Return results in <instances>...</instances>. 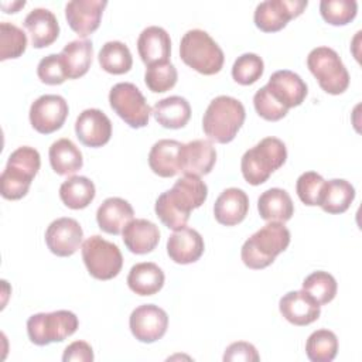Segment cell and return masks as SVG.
<instances>
[{"instance_id": "obj_1", "label": "cell", "mask_w": 362, "mask_h": 362, "mask_svg": "<svg viewBox=\"0 0 362 362\" xmlns=\"http://www.w3.org/2000/svg\"><path fill=\"white\" fill-rule=\"evenodd\" d=\"M208 197L206 184L197 175L184 174L173 188L164 191L154 205L156 215L173 230L187 225L192 209L199 208Z\"/></svg>"}, {"instance_id": "obj_2", "label": "cell", "mask_w": 362, "mask_h": 362, "mask_svg": "<svg viewBox=\"0 0 362 362\" xmlns=\"http://www.w3.org/2000/svg\"><path fill=\"white\" fill-rule=\"evenodd\" d=\"M290 245V230L281 222H269L256 230L242 246L240 257L253 270L264 269Z\"/></svg>"}, {"instance_id": "obj_3", "label": "cell", "mask_w": 362, "mask_h": 362, "mask_svg": "<svg viewBox=\"0 0 362 362\" xmlns=\"http://www.w3.org/2000/svg\"><path fill=\"white\" fill-rule=\"evenodd\" d=\"M246 117L245 106L232 96L212 99L202 117V129L209 140L225 144L235 139Z\"/></svg>"}, {"instance_id": "obj_4", "label": "cell", "mask_w": 362, "mask_h": 362, "mask_svg": "<svg viewBox=\"0 0 362 362\" xmlns=\"http://www.w3.org/2000/svg\"><path fill=\"white\" fill-rule=\"evenodd\" d=\"M286 144L277 137H264L242 156L240 170L243 178L250 185H260L286 163Z\"/></svg>"}, {"instance_id": "obj_5", "label": "cell", "mask_w": 362, "mask_h": 362, "mask_svg": "<svg viewBox=\"0 0 362 362\" xmlns=\"http://www.w3.org/2000/svg\"><path fill=\"white\" fill-rule=\"evenodd\" d=\"M41 165L40 153L30 146L16 148L7 160L6 168L0 175L1 195L6 199L23 198L37 175Z\"/></svg>"}, {"instance_id": "obj_6", "label": "cell", "mask_w": 362, "mask_h": 362, "mask_svg": "<svg viewBox=\"0 0 362 362\" xmlns=\"http://www.w3.org/2000/svg\"><path fill=\"white\" fill-rule=\"evenodd\" d=\"M181 59L202 75L218 74L225 61L222 48L204 30H188L180 42Z\"/></svg>"}, {"instance_id": "obj_7", "label": "cell", "mask_w": 362, "mask_h": 362, "mask_svg": "<svg viewBox=\"0 0 362 362\" xmlns=\"http://www.w3.org/2000/svg\"><path fill=\"white\" fill-rule=\"evenodd\" d=\"M307 66L318 81L322 90L329 95H339L349 85V74L337 54L329 47H317L307 57Z\"/></svg>"}, {"instance_id": "obj_8", "label": "cell", "mask_w": 362, "mask_h": 362, "mask_svg": "<svg viewBox=\"0 0 362 362\" xmlns=\"http://www.w3.org/2000/svg\"><path fill=\"white\" fill-rule=\"evenodd\" d=\"M78 317L68 310L38 313L28 318L27 334L33 344L44 346L51 342H62L76 332Z\"/></svg>"}, {"instance_id": "obj_9", "label": "cell", "mask_w": 362, "mask_h": 362, "mask_svg": "<svg viewBox=\"0 0 362 362\" xmlns=\"http://www.w3.org/2000/svg\"><path fill=\"white\" fill-rule=\"evenodd\" d=\"M82 259L89 274L98 280L116 277L123 266V256L117 245L99 235H93L82 243Z\"/></svg>"}, {"instance_id": "obj_10", "label": "cell", "mask_w": 362, "mask_h": 362, "mask_svg": "<svg viewBox=\"0 0 362 362\" xmlns=\"http://www.w3.org/2000/svg\"><path fill=\"white\" fill-rule=\"evenodd\" d=\"M109 103L130 127L140 129L148 124L151 109L134 83L119 82L113 85L109 92Z\"/></svg>"}, {"instance_id": "obj_11", "label": "cell", "mask_w": 362, "mask_h": 362, "mask_svg": "<svg viewBox=\"0 0 362 362\" xmlns=\"http://www.w3.org/2000/svg\"><path fill=\"white\" fill-rule=\"evenodd\" d=\"M307 0H266L256 6L253 20L264 33H276L298 17L307 7Z\"/></svg>"}, {"instance_id": "obj_12", "label": "cell", "mask_w": 362, "mask_h": 362, "mask_svg": "<svg viewBox=\"0 0 362 362\" xmlns=\"http://www.w3.org/2000/svg\"><path fill=\"white\" fill-rule=\"evenodd\" d=\"M68 103L59 95H42L30 106V123L42 134H49L62 127L68 116Z\"/></svg>"}, {"instance_id": "obj_13", "label": "cell", "mask_w": 362, "mask_h": 362, "mask_svg": "<svg viewBox=\"0 0 362 362\" xmlns=\"http://www.w3.org/2000/svg\"><path fill=\"white\" fill-rule=\"evenodd\" d=\"M129 327L137 341L151 344L164 337L168 327V315L158 305L143 304L132 311Z\"/></svg>"}, {"instance_id": "obj_14", "label": "cell", "mask_w": 362, "mask_h": 362, "mask_svg": "<svg viewBox=\"0 0 362 362\" xmlns=\"http://www.w3.org/2000/svg\"><path fill=\"white\" fill-rule=\"evenodd\" d=\"M83 230L74 218H58L49 223L45 230V243L48 249L61 257L72 256L82 243Z\"/></svg>"}, {"instance_id": "obj_15", "label": "cell", "mask_w": 362, "mask_h": 362, "mask_svg": "<svg viewBox=\"0 0 362 362\" xmlns=\"http://www.w3.org/2000/svg\"><path fill=\"white\" fill-rule=\"evenodd\" d=\"M106 6V0H72L65 6V18L79 37H88L98 30Z\"/></svg>"}, {"instance_id": "obj_16", "label": "cell", "mask_w": 362, "mask_h": 362, "mask_svg": "<svg viewBox=\"0 0 362 362\" xmlns=\"http://www.w3.org/2000/svg\"><path fill=\"white\" fill-rule=\"evenodd\" d=\"M79 141L88 147H102L112 136V122L100 109H85L75 122Z\"/></svg>"}, {"instance_id": "obj_17", "label": "cell", "mask_w": 362, "mask_h": 362, "mask_svg": "<svg viewBox=\"0 0 362 362\" xmlns=\"http://www.w3.org/2000/svg\"><path fill=\"white\" fill-rule=\"evenodd\" d=\"M266 88L270 95L287 109L301 105L308 93L307 85L300 75L288 69H280L272 74Z\"/></svg>"}, {"instance_id": "obj_18", "label": "cell", "mask_w": 362, "mask_h": 362, "mask_svg": "<svg viewBox=\"0 0 362 362\" xmlns=\"http://www.w3.org/2000/svg\"><path fill=\"white\" fill-rule=\"evenodd\" d=\"M216 161V150L209 140L197 139L181 146L180 171L191 175H206Z\"/></svg>"}, {"instance_id": "obj_19", "label": "cell", "mask_w": 362, "mask_h": 362, "mask_svg": "<svg viewBox=\"0 0 362 362\" xmlns=\"http://www.w3.org/2000/svg\"><path fill=\"white\" fill-rule=\"evenodd\" d=\"M279 308L288 322L298 327L314 322L321 314L320 304L304 290L286 293L279 301Z\"/></svg>"}, {"instance_id": "obj_20", "label": "cell", "mask_w": 362, "mask_h": 362, "mask_svg": "<svg viewBox=\"0 0 362 362\" xmlns=\"http://www.w3.org/2000/svg\"><path fill=\"white\" fill-rule=\"evenodd\" d=\"M204 239L192 228L182 226L174 230L167 240V253L170 259L178 264H189L197 262L204 253Z\"/></svg>"}, {"instance_id": "obj_21", "label": "cell", "mask_w": 362, "mask_h": 362, "mask_svg": "<svg viewBox=\"0 0 362 362\" xmlns=\"http://www.w3.org/2000/svg\"><path fill=\"white\" fill-rule=\"evenodd\" d=\"M137 51L147 66L168 62L171 54V40L168 33L158 25L144 28L137 38Z\"/></svg>"}, {"instance_id": "obj_22", "label": "cell", "mask_w": 362, "mask_h": 362, "mask_svg": "<svg viewBox=\"0 0 362 362\" xmlns=\"http://www.w3.org/2000/svg\"><path fill=\"white\" fill-rule=\"evenodd\" d=\"M249 211V198L240 188H226L216 198L214 205L215 219L225 226L240 223Z\"/></svg>"}, {"instance_id": "obj_23", "label": "cell", "mask_w": 362, "mask_h": 362, "mask_svg": "<svg viewBox=\"0 0 362 362\" xmlns=\"http://www.w3.org/2000/svg\"><path fill=\"white\" fill-rule=\"evenodd\" d=\"M24 27L28 30L34 48L51 45L59 35V24L52 11L48 8H33L24 18Z\"/></svg>"}, {"instance_id": "obj_24", "label": "cell", "mask_w": 362, "mask_h": 362, "mask_svg": "<svg viewBox=\"0 0 362 362\" xmlns=\"http://www.w3.org/2000/svg\"><path fill=\"white\" fill-rule=\"evenodd\" d=\"M133 206L123 198H106L96 211V222L99 228L110 235H119L124 226L133 221Z\"/></svg>"}, {"instance_id": "obj_25", "label": "cell", "mask_w": 362, "mask_h": 362, "mask_svg": "<svg viewBox=\"0 0 362 362\" xmlns=\"http://www.w3.org/2000/svg\"><path fill=\"white\" fill-rule=\"evenodd\" d=\"M126 247L136 255H146L156 249L160 240V230L148 219H133L122 230Z\"/></svg>"}, {"instance_id": "obj_26", "label": "cell", "mask_w": 362, "mask_h": 362, "mask_svg": "<svg viewBox=\"0 0 362 362\" xmlns=\"http://www.w3.org/2000/svg\"><path fill=\"white\" fill-rule=\"evenodd\" d=\"M182 143L171 139H163L153 144L148 153V165L154 174L168 178L180 171V156Z\"/></svg>"}, {"instance_id": "obj_27", "label": "cell", "mask_w": 362, "mask_h": 362, "mask_svg": "<svg viewBox=\"0 0 362 362\" xmlns=\"http://www.w3.org/2000/svg\"><path fill=\"white\" fill-rule=\"evenodd\" d=\"M257 211L260 218L267 222H287L294 214V204L286 189H266L257 199Z\"/></svg>"}, {"instance_id": "obj_28", "label": "cell", "mask_w": 362, "mask_h": 362, "mask_svg": "<svg viewBox=\"0 0 362 362\" xmlns=\"http://www.w3.org/2000/svg\"><path fill=\"white\" fill-rule=\"evenodd\" d=\"M164 272L153 262H141L132 266L127 274L129 288L139 296H153L164 286Z\"/></svg>"}, {"instance_id": "obj_29", "label": "cell", "mask_w": 362, "mask_h": 362, "mask_svg": "<svg viewBox=\"0 0 362 362\" xmlns=\"http://www.w3.org/2000/svg\"><path fill=\"white\" fill-rule=\"evenodd\" d=\"M151 113L163 127L181 129L191 117V106L185 98L174 95L156 102Z\"/></svg>"}, {"instance_id": "obj_30", "label": "cell", "mask_w": 362, "mask_h": 362, "mask_svg": "<svg viewBox=\"0 0 362 362\" xmlns=\"http://www.w3.org/2000/svg\"><path fill=\"white\" fill-rule=\"evenodd\" d=\"M49 164L58 175H72L83 165L81 150L69 139H58L48 151Z\"/></svg>"}, {"instance_id": "obj_31", "label": "cell", "mask_w": 362, "mask_h": 362, "mask_svg": "<svg viewBox=\"0 0 362 362\" xmlns=\"http://www.w3.org/2000/svg\"><path fill=\"white\" fill-rule=\"evenodd\" d=\"M65 65L68 79H78L83 76L92 64L93 47L89 40H74L68 42L59 52Z\"/></svg>"}, {"instance_id": "obj_32", "label": "cell", "mask_w": 362, "mask_h": 362, "mask_svg": "<svg viewBox=\"0 0 362 362\" xmlns=\"http://www.w3.org/2000/svg\"><path fill=\"white\" fill-rule=\"evenodd\" d=\"M95 194V184L82 175L69 177L59 187V198L71 209L86 208L93 201Z\"/></svg>"}, {"instance_id": "obj_33", "label": "cell", "mask_w": 362, "mask_h": 362, "mask_svg": "<svg viewBox=\"0 0 362 362\" xmlns=\"http://www.w3.org/2000/svg\"><path fill=\"white\" fill-rule=\"evenodd\" d=\"M354 198L355 188L352 184L342 178H334L327 181L320 206L328 214H342L349 208Z\"/></svg>"}, {"instance_id": "obj_34", "label": "cell", "mask_w": 362, "mask_h": 362, "mask_svg": "<svg viewBox=\"0 0 362 362\" xmlns=\"http://www.w3.org/2000/svg\"><path fill=\"white\" fill-rule=\"evenodd\" d=\"M98 59L102 69L113 75L126 74L133 65L132 52L129 47L122 41L105 42L99 51Z\"/></svg>"}, {"instance_id": "obj_35", "label": "cell", "mask_w": 362, "mask_h": 362, "mask_svg": "<svg viewBox=\"0 0 362 362\" xmlns=\"http://www.w3.org/2000/svg\"><path fill=\"white\" fill-rule=\"evenodd\" d=\"M337 352L338 338L329 329H317L307 338L305 354L313 362H331Z\"/></svg>"}, {"instance_id": "obj_36", "label": "cell", "mask_w": 362, "mask_h": 362, "mask_svg": "<svg viewBox=\"0 0 362 362\" xmlns=\"http://www.w3.org/2000/svg\"><path fill=\"white\" fill-rule=\"evenodd\" d=\"M303 290L307 291L320 305L328 304L337 294V280L328 272H313L304 279Z\"/></svg>"}, {"instance_id": "obj_37", "label": "cell", "mask_w": 362, "mask_h": 362, "mask_svg": "<svg viewBox=\"0 0 362 362\" xmlns=\"http://www.w3.org/2000/svg\"><path fill=\"white\" fill-rule=\"evenodd\" d=\"M27 48V35L17 25L1 21L0 23V59L18 58Z\"/></svg>"}, {"instance_id": "obj_38", "label": "cell", "mask_w": 362, "mask_h": 362, "mask_svg": "<svg viewBox=\"0 0 362 362\" xmlns=\"http://www.w3.org/2000/svg\"><path fill=\"white\" fill-rule=\"evenodd\" d=\"M178 79L177 68L168 62L153 64L146 68L144 82L147 88L154 93H163L174 88Z\"/></svg>"}, {"instance_id": "obj_39", "label": "cell", "mask_w": 362, "mask_h": 362, "mask_svg": "<svg viewBox=\"0 0 362 362\" xmlns=\"http://www.w3.org/2000/svg\"><path fill=\"white\" fill-rule=\"evenodd\" d=\"M358 11L355 0H322L320 13L322 18L332 25H345L351 23Z\"/></svg>"}, {"instance_id": "obj_40", "label": "cell", "mask_w": 362, "mask_h": 362, "mask_svg": "<svg viewBox=\"0 0 362 362\" xmlns=\"http://www.w3.org/2000/svg\"><path fill=\"white\" fill-rule=\"evenodd\" d=\"M263 59L253 52L242 54L232 66V78L240 85H252L263 75Z\"/></svg>"}, {"instance_id": "obj_41", "label": "cell", "mask_w": 362, "mask_h": 362, "mask_svg": "<svg viewBox=\"0 0 362 362\" xmlns=\"http://www.w3.org/2000/svg\"><path fill=\"white\" fill-rule=\"evenodd\" d=\"M327 181L315 171H305L303 173L296 182V191L301 202L305 205L314 206L320 205L324 197Z\"/></svg>"}, {"instance_id": "obj_42", "label": "cell", "mask_w": 362, "mask_h": 362, "mask_svg": "<svg viewBox=\"0 0 362 362\" xmlns=\"http://www.w3.org/2000/svg\"><path fill=\"white\" fill-rule=\"evenodd\" d=\"M37 75L47 85H59L68 79V74L59 54H49L38 62Z\"/></svg>"}, {"instance_id": "obj_43", "label": "cell", "mask_w": 362, "mask_h": 362, "mask_svg": "<svg viewBox=\"0 0 362 362\" xmlns=\"http://www.w3.org/2000/svg\"><path fill=\"white\" fill-rule=\"evenodd\" d=\"M253 105L259 116H262L266 120L270 122H277L283 119L288 109L284 107L281 103H279L267 90L266 85L262 86L253 96Z\"/></svg>"}, {"instance_id": "obj_44", "label": "cell", "mask_w": 362, "mask_h": 362, "mask_svg": "<svg viewBox=\"0 0 362 362\" xmlns=\"http://www.w3.org/2000/svg\"><path fill=\"white\" fill-rule=\"evenodd\" d=\"M260 359L256 348L245 341H238L230 344L223 354V361L235 362V361H245V362H257Z\"/></svg>"}, {"instance_id": "obj_45", "label": "cell", "mask_w": 362, "mask_h": 362, "mask_svg": "<svg viewBox=\"0 0 362 362\" xmlns=\"http://www.w3.org/2000/svg\"><path fill=\"white\" fill-rule=\"evenodd\" d=\"M64 362L69 361H79V362H92L93 361V351L92 346L85 341H75L69 344L62 355Z\"/></svg>"}]
</instances>
